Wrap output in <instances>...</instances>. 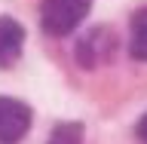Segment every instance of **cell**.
Masks as SVG:
<instances>
[{"label": "cell", "instance_id": "6da1fadb", "mask_svg": "<svg viewBox=\"0 0 147 144\" xmlns=\"http://www.w3.org/2000/svg\"><path fill=\"white\" fill-rule=\"evenodd\" d=\"M89 9H92V0H43L40 25L46 34L64 37L89 16Z\"/></svg>", "mask_w": 147, "mask_h": 144}, {"label": "cell", "instance_id": "8992f818", "mask_svg": "<svg viewBox=\"0 0 147 144\" xmlns=\"http://www.w3.org/2000/svg\"><path fill=\"white\" fill-rule=\"evenodd\" d=\"M138 138H141V141L147 144V114L141 117V123H138Z\"/></svg>", "mask_w": 147, "mask_h": 144}, {"label": "cell", "instance_id": "277c9868", "mask_svg": "<svg viewBox=\"0 0 147 144\" xmlns=\"http://www.w3.org/2000/svg\"><path fill=\"white\" fill-rule=\"evenodd\" d=\"M129 52L138 62H147V6L138 9L132 18V40H129Z\"/></svg>", "mask_w": 147, "mask_h": 144}, {"label": "cell", "instance_id": "3957f363", "mask_svg": "<svg viewBox=\"0 0 147 144\" xmlns=\"http://www.w3.org/2000/svg\"><path fill=\"white\" fill-rule=\"evenodd\" d=\"M22 43H25V31L16 18L3 16L0 18V68L16 64V58L22 55Z\"/></svg>", "mask_w": 147, "mask_h": 144}, {"label": "cell", "instance_id": "5b68a950", "mask_svg": "<svg viewBox=\"0 0 147 144\" xmlns=\"http://www.w3.org/2000/svg\"><path fill=\"white\" fill-rule=\"evenodd\" d=\"M46 144H83V123H58Z\"/></svg>", "mask_w": 147, "mask_h": 144}, {"label": "cell", "instance_id": "7a4b0ae2", "mask_svg": "<svg viewBox=\"0 0 147 144\" xmlns=\"http://www.w3.org/2000/svg\"><path fill=\"white\" fill-rule=\"evenodd\" d=\"M31 129V107L16 98H0V144H16Z\"/></svg>", "mask_w": 147, "mask_h": 144}]
</instances>
